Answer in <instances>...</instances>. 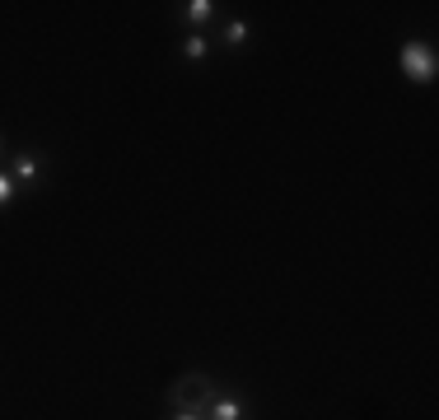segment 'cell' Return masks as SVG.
<instances>
[{"mask_svg": "<svg viewBox=\"0 0 439 420\" xmlns=\"http://www.w3.org/2000/svg\"><path fill=\"white\" fill-rule=\"evenodd\" d=\"M210 401H215V383L206 374H187V379H178V388H173V406L187 411V416L210 411Z\"/></svg>", "mask_w": 439, "mask_h": 420, "instance_id": "cell-1", "label": "cell"}, {"mask_svg": "<svg viewBox=\"0 0 439 420\" xmlns=\"http://www.w3.org/2000/svg\"><path fill=\"white\" fill-rule=\"evenodd\" d=\"M10 191H15V187H10V178H5V173H0V206H5V201H10Z\"/></svg>", "mask_w": 439, "mask_h": 420, "instance_id": "cell-7", "label": "cell"}, {"mask_svg": "<svg viewBox=\"0 0 439 420\" xmlns=\"http://www.w3.org/2000/svg\"><path fill=\"white\" fill-rule=\"evenodd\" d=\"M206 52H210V47H206V38H196V33H192V38H187V47H183V57H192V61H201Z\"/></svg>", "mask_w": 439, "mask_h": 420, "instance_id": "cell-6", "label": "cell"}, {"mask_svg": "<svg viewBox=\"0 0 439 420\" xmlns=\"http://www.w3.org/2000/svg\"><path fill=\"white\" fill-rule=\"evenodd\" d=\"M178 420H201V416H187V411H178Z\"/></svg>", "mask_w": 439, "mask_h": 420, "instance_id": "cell-8", "label": "cell"}, {"mask_svg": "<svg viewBox=\"0 0 439 420\" xmlns=\"http://www.w3.org/2000/svg\"><path fill=\"white\" fill-rule=\"evenodd\" d=\"M210 10H215L210 0H187V10H183V15H187L192 23H206V19H210Z\"/></svg>", "mask_w": 439, "mask_h": 420, "instance_id": "cell-5", "label": "cell"}, {"mask_svg": "<svg viewBox=\"0 0 439 420\" xmlns=\"http://www.w3.org/2000/svg\"><path fill=\"white\" fill-rule=\"evenodd\" d=\"M210 420H243V406L234 397H215L210 401Z\"/></svg>", "mask_w": 439, "mask_h": 420, "instance_id": "cell-3", "label": "cell"}, {"mask_svg": "<svg viewBox=\"0 0 439 420\" xmlns=\"http://www.w3.org/2000/svg\"><path fill=\"white\" fill-rule=\"evenodd\" d=\"M402 70L411 79H435V52L425 42H407L402 47Z\"/></svg>", "mask_w": 439, "mask_h": 420, "instance_id": "cell-2", "label": "cell"}, {"mask_svg": "<svg viewBox=\"0 0 439 420\" xmlns=\"http://www.w3.org/2000/svg\"><path fill=\"white\" fill-rule=\"evenodd\" d=\"M15 178L33 182V178H38V159H33V154H19V159H15Z\"/></svg>", "mask_w": 439, "mask_h": 420, "instance_id": "cell-4", "label": "cell"}]
</instances>
